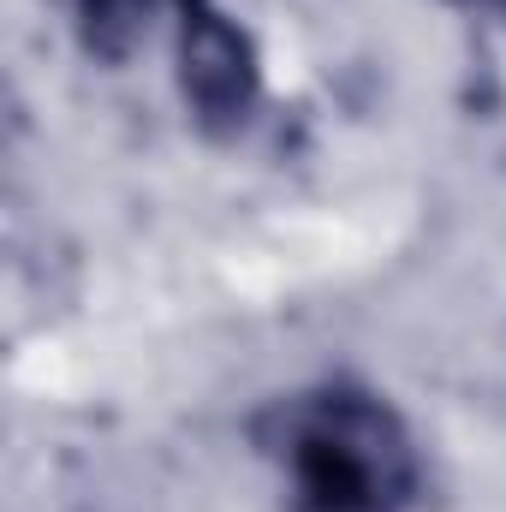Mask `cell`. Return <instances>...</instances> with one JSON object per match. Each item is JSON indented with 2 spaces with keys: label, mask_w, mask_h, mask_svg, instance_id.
I'll return each instance as SVG.
<instances>
[{
  "label": "cell",
  "mask_w": 506,
  "mask_h": 512,
  "mask_svg": "<svg viewBox=\"0 0 506 512\" xmlns=\"http://www.w3.org/2000/svg\"><path fill=\"white\" fill-rule=\"evenodd\" d=\"M274 453L298 512H405L417 495V447L399 411L364 387L292 399Z\"/></svg>",
  "instance_id": "1"
},
{
  "label": "cell",
  "mask_w": 506,
  "mask_h": 512,
  "mask_svg": "<svg viewBox=\"0 0 506 512\" xmlns=\"http://www.w3.org/2000/svg\"><path fill=\"white\" fill-rule=\"evenodd\" d=\"M179 60H185V102L215 126H239L256 102V60L245 30L209 6V0H179Z\"/></svg>",
  "instance_id": "2"
},
{
  "label": "cell",
  "mask_w": 506,
  "mask_h": 512,
  "mask_svg": "<svg viewBox=\"0 0 506 512\" xmlns=\"http://www.w3.org/2000/svg\"><path fill=\"white\" fill-rule=\"evenodd\" d=\"M453 6H465V12H489V18H501L506 24V0H453Z\"/></svg>",
  "instance_id": "3"
}]
</instances>
